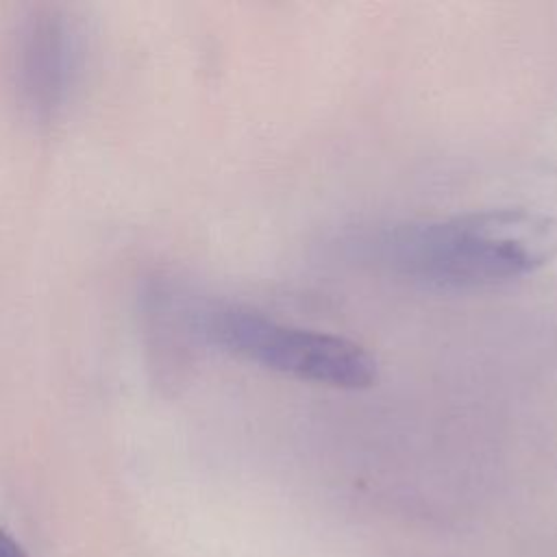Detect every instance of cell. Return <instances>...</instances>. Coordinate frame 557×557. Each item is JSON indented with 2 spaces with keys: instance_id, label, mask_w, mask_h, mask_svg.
I'll return each mask as SVG.
<instances>
[{
  "instance_id": "obj_1",
  "label": "cell",
  "mask_w": 557,
  "mask_h": 557,
  "mask_svg": "<svg viewBox=\"0 0 557 557\" xmlns=\"http://www.w3.org/2000/svg\"><path fill=\"white\" fill-rule=\"evenodd\" d=\"M383 259L411 281L435 287H483L520 278L557 255V220L498 209L413 222L389 231Z\"/></svg>"
},
{
  "instance_id": "obj_3",
  "label": "cell",
  "mask_w": 557,
  "mask_h": 557,
  "mask_svg": "<svg viewBox=\"0 0 557 557\" xmlns=\"http://www.w3.org/2000/svg\"><path fill=\"white\" fill-rule=\"evenodd\" d=\"M0 557H26L20 544L2 529H0Z\"/></svg>"
},
{
  "instance_id": "obj_2",
  "label": "cell",
  "mask_w": 557,
  "mask_h": 557,
  "mask_svg": "<svg viewBox=\"0 0 557 557\" xmlns=\"http://www.w3.org/2000/svg\"><path fill=\"white\" fill-rule=\"evenodd\" d=\"M207 333L220 346L300 381L361 389L376 381V359L359 344L281 324L263 313L222 307L209 313Z\"/></svg>"
}]
</instances>
